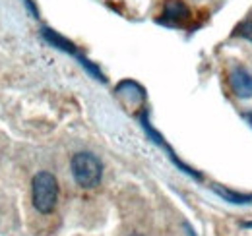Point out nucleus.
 I'll use <instances>...</instances> for the list:
<instances>
[{
    "instance_id": "nucleus-1",
    "label": "nucleus",
    "mask_w": 252,
    "mask_h": 236,
    "mask_svg": "<svg viewBox=\"0 0 252 236\" xmlns=\"http://www.w3.org/2000/svg\"><path fill=\"white\" fill-rule=\"evenodd\" d=\"M70 171L76 184L84 190H94L103 178V163L90 151H80L70 161Z\"/></svg>"
},
{
    "instance_id": "nucleus-2",
    "label": "nucleus",
    "mask_w": 252,
    "mask_h": 236,
    "mask_svg": "<svg viewBox=\"0 0 252 236\" xmlns=\"http://www.w3.org/2000/svg\"><path fill=\"white\" fill-rule=\"evenodd\" d=\"M32 200L33 207L41 215H49L55 211L59 202V180L53 173L41 171L32 180Z\"/></svg>"
},
{
    "instance_id": "nucleus-3",
    "label": "nucleus",
    "mask_w": 252,
    "mask_h": 236,
    "mask_svg": "<svg viewBox=\"0 0 252 236\" xmlns=\"http://www.w3.org/2000/svg\"><path fill=\"white\" fill-rule=\"evenodd\" d=\"M140 122H142V128H144V132L148 134V138H150V140H152V142H154L156 146H159V148L163 149V151L167 153V157H169V159H171V161H173V163H175V165H177V167H179V169H181V171H183L185 175H189V177L196 178V180H202V175H200L198 171L190 169L189 165H185V163H183V161H181V159H179V157L175 155V151L169 148V144L165 142V138H163V136L159 134L158 130H156V128L152 126V122L148 120V113H146V111L142 113V117H140Z\"/></svg>"
},
{
    "instance_id": "nucleus-4",
    "label": "nucleus",
    "mask_w": 252,
    "mask_h": 236,
    "mask_svg": "<svg viewBox=\"0 0 252 236\" xmlns=\"http://www.w3.org/2000/svg\"><path fill=\"white\" fill-rule=\"evenodd\" d=\"M192 18L190 8L183 2V0H165L163 6V14H161V24L171 26V28H181L187 26Z\"/></svg>"
},
{
    "instance_id": "nucleus-5",
    "label": "nucleus",
    "mask_w": 252,
    "mask_h": 236,
    "mask_svg": "<svg viewBox=\"0 0 252 236\" xmlns=\"http://www.w3.org/2000/svg\"><path fill=\"white\" fill-rule=\"evenodd\" d=\"M229 84H231V89L237 97H241V99H251L252 97V74L247 68L235 66L229 74Z\"/></svg>"
},
{
    "instance_id": "nucleus-6",
    "label": "nucleus",
    "mask_w": 252,
    "mask_h": 236,
    "mask_svg": "<svg viewBox=\"0 0 252 236\" xmlns=\"http://www.w3.org/2000/svg\"><path fill=\"white\" fill-rule=\"evenodd\" d=\"M41 37H43L49 45H53L55 49H59V51H63V53H66V55L74 57L78 62L84 59V55H80V53H78V47H76L70 39H66L64 35H61L59 31L49 30V28H43V30H41Z\"/></svg>"
},
{
    "instance_id": "nucleus-7",
    "label": "nucleus",
    "mask_w": 252,
    "mask_h": 236,
    "mask_svg": "<svg viewBox=\"0 0 252 236\" xmlns=\"http://www.w3.org/2000/svg\"><path fill=\"white\" fill-rule=\"evenodd\" d=\"M117 95L125 101L126 105H144L146 103V89L142 88L140 84L132 82V80H125L117 86Z\"/></svg>"
},
{
    "instance_id": "nucleus-8",
    "label": "nucleus",
    "mask_w": 252,
    "mask_h": 236,
    "mask_svg": "<svg viewBox=\"0 0 252 236\" xmlns=\"http://www.w3.org/2000/svg\"><path fill=\"white\" fill-rule=\"evenodd\" d=\"M212 190L220 196L221 200H225V202H229V204L245 206V204H251L252 202V194H241V192H235V190H225V188H221L220 184H214Z\"/></svg>"
},
{
    "instance_id": "nucleus-9",
    "label": "nucleus",
    "mask_w": 252,
    "mask_h": 236,
    "mask_svg": "<svg viewBox=\"0 0 252 236\" xmlns=\"http://www.w3.org/2000/svg\"><path fill=\"white\" fill-rule=\"evenodd\" d=\"M235 35H239V37H243V39H247V41L252 43V18L251 20H245V22L235 30Z\"/></svg>"
},
{
    "instance_id": "nucleus-10",
    "label": "nucleus",
    "mask_w": 252,
    "mask_h": 236,
    "mask_svg": "<svg viewBox=\"0 0 252 236\" xmlns=\"http://www.w3.org/2000/svg\"><path fill=\"white\" fill-rule=\"evenodd\" d=\"M24 4L28 6V10L32 12V16H33V18H39V10L35 8V4H33V0H24Z\"/></svg>"
},
{
    "instance_id": "nucleus-11",
    "label": "nucleus",
    "mask_w": 252,
    "mask_h": 236,
    "mask_svg": "<svg viewBox=\"0 0 252 236\" xmlns=\"http://www.w3.org/2000/svg\"><path fill=\"white\" fill-rule=\"evenodd\" d=\"M245 227H249V229H252V221H249V223H245Z\"/></svg>"
},
{
    "instance_id": "nucleus-12",
    "label": "nucleus",
    "mask_w": 252,
    "mask_h": 236,
    "mask_svg": "<svg viewBox=\"0 0 252 236\" xmlns=\"http://www.w3.org/2000/svg\"><path fill=\"white\" fill-rule=\"evenodd\" d=\"M132 236H142V235H132Z\"/></svg>"
}]
</instances>
